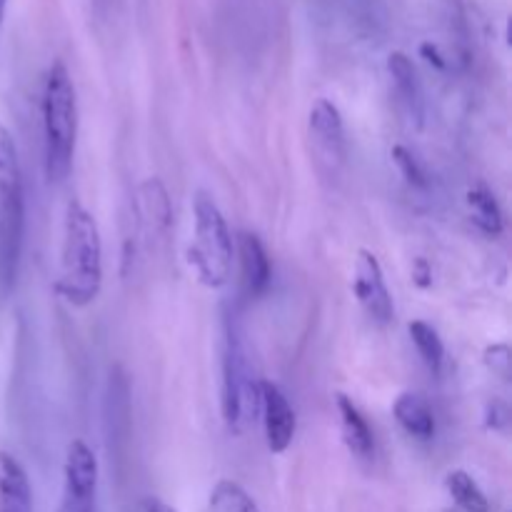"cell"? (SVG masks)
<instances>
[{
  "label": "cell",
  "instance_id": "obj_20",
  "mask_svg": "<svg viewBox=\"0 0 512 512\" xmlns=\"http://www.w3.org/2000/svg\"><path fill=\"white\" fill-rule=\"evenodd\" d=\"M393 163L398 165V170L400 173H403V178L408 180L410 185H413V188H428V173H425V168L423 165H420V160L415 158L413 153H410L408 148H405V145H395L393 148Z\"/></svg>",
  "mask_w": 512,
  "mask_h": 512
},
{
  "label": "cell",
  "instance_id": "obj_5",
  "mask_svg": "<svg viewBox=\"0 0 512 512\" xmlns=\"http://www.w3.org/2000/svg\"><path fill=\"white\" fill-rule=\"evenodd\" d=\"M193 243L188 260L205 288H223L233 275V238L218 203L208 193H195Z\"/></svg>",
  "mask_w": 512,
  "mask_h": 512
},
{
  "label": "cell",
  "instance_id": "obj_14",
  "mask_svg": "<svg viewBox=\"0 0 512 512\" xmlns=\"http://www.w3.org/2000/svg\"><path fill=\"white\" fill-rule=\"evenodd\" d=\"M338 415H340V428H343V440L348 445L350 453L360 460H370L375 453V438L370 430L368 420L363 418L358 405L348 398V395H338Z\"/></svg>",
  "mask_w": 512,
  "mask_h": 512
},
{
  "label": "cell",
  "instance_id": "obj_22",
  "mask_svg": "<svg viewBox=\"0 0 512 512\" xmlns=\"http://www.w3.org/2000/svg\"><path fill=\"white\" fill-rule=\"evenodd\" d=\"M420 55H423V58L428 60L430 65H435V68H438V70L448 68V60H445V55L440 53V48L435 43H423V45H420Z\"/></svg>",
  "mask_w": 512,
  "mask_h": 512
},
{
  "label": "cell",
  "instance_id": "obj_7",
  "mask_svg": "<svg viewBox=\"0 0 512 512\" xmlns=\"http://www.w3.org/2000/svg\"><path fill=\"white\" fill-rule=\"evenodd\" d=\"M353 293L358 298L360 308L368 313L370 320L385 325L393 320L395 305L390 298V290L385 285L383 268H380L378 258L370 250H360L355 258V278H353Z\"/></svg>",
  "mask_w": 512,
  "mask_h": 512
},
{
  "label": "cell",
  "instance_id": "obj_18",
  "mask_svg": "<svg viewBox=\"0 0 512 512\" xmlns=\"http://www.w3.org/2000/svg\"><path fill=\"white\" fill-rule=\"evenodd\" d=\"M408 333L410 338H413L418 355L423 358V363L428 365L430 373H440L445 360V345L443 340H440L438 330L430 323H425V320H413V323L408 325Z\"/></svg>",
  "mask_w": 512,
  "mask_h": 512
},
{
  "label": "cell",
  "instance_id": "obj_3",
  "mask_svg": "<svg viewBox=\"0 0 512 512\" xmlns=\"http://www.w3.org/2000/svg\"><path fill=\"white\" fill-rule=\"evenodd\" d=\"M238 313L225 315L223 340V418L230 433L240 435L260 410V380L255 378L245 330Z\"/></svg>",
  "mask_w": 512,
  "mask_h": 512
},
{
  "label": "cell",
  "instance_id": "obj_4",
  "mask_svg": "<svg viewBox=\"0 0 512 512\" xmlns=\"http://www.w3.org/2000/svg\"><path fill=\"white\" fill-rule=\"evenodd\" d=\"M25 200L18 150L10 130L0 123V298L13 290L23 250Z\"/></svg>",
  "mask_w": 512,
  "mask_h": 512
},
{
  "label": "cell",
  "instance_id": "obj_8",
  "mask_svg": "<svg viewBox=\"0 0 512 512\" xmlns=\"http://www.w3.org/2000/svg\"><path fill=\"white\" fill-rule=\"evenodd\" d=\"M260 413H263L268 450L273 455H283L293 443L298 420H295V410L290 408L288 395L273 380H260Z\"/></svg>",
  "mask_w": 512,
  "mask_h": 512
},
{
  "label": "cell",
  "instance_id": "obj_16",
  "mask_svg": "<svg viewBox=\"0 0 512 512\" xmlns=\"http://www.w3.org/2000/svg\"><path fill=\"white\" fill-rule=\"evenodd\" d=\"M468 210L470 220H473L485 235L498 238V235L503 233V210H500L498 200H495V195L490 193L485 185H475V188L468 190Z\"/></svg>",
  "mask_w": 512,
  "mask_h": 512
},
{
  "label": "cell",
  "instance_id": "obj_17",
  "mask_svg": "<svg viewBox=\"0 0 512 512\" xmlns=\"http://www.w3.org/2000/svg\"><path fill=\"white\" fill-rule=\"evenodd\" d=\"M445 488H448L450 498L455 500L458 508H463L465 512H490V503L485 498L483 488L475 483V478L465 470H453L445 478Z\"/></svg>",
  "mask_w": 512,
  "mask_h": 512
},
{
  "label": "cell",
  "instance_id": "obj_9",
  "mask_svg": "<svg viewBox=\"0 0 512 512\" xmlns=\"http://www.w3.org/2000/svg\"><path fill=\"white\" fill-rule=\"evenodd\" d=\"M308 123L318 158L330 168H338L345 158V125L338 105L328 98H318L310 108Z\"/></svg>",
  "mask_w": 512,
  "mask_h": 512
},
{
  "label": "cell",
  "instance_id": "obj_11",
  "mask_svg": "<svg viewBox=\"0 0 512 512\" xmlns=\"http://www.w3.org/2000/svg\"><path fill=\"white\" fill-rule=\"evenodd\" d=\"M388 73L393 78V88L395 95H398L400 108L405 110L410 123H415L420 128L425 120V100L413 60L405 53H400V50H395V53L388 55Z\"/></svg>",
  "mask_w": 512,
  "mask_h": 512
},
{
  "label": "cell",
  "instance_id": "obj_23",
  "mask_svg": "<svg viewBox=\"0 0 512 512\" xmlns=\"http://www.w3.org/2000/svg\"><path fill=\"white\" fill-rule=\"evenodd\" d=\"M413 280H415V285H420V288H430V283H433V270L428 268V263H425L423 258L415 260Z\"/></svg>",
  "mask_w": 512,
  "mask_h": 512
},
{
  "label": "cell",
  "instance_id": "obj_12",
  "mask_svg": "<svg viewBox=\"0 0 512 512\" xmlns=\"http://www.w3.org/2000/svg\"><path fill=\"white\" fill-rule=\"evenodd\" d=\"M240 268H243V283L250 298H260L270 285V255L265 250L263 240L255 233H240Z\"/></svg>",
  "mask_w": 512,
  "mask_h": 512
},
{
  "label": "cell",
  "instance_id": "obj_13",
  "mask_svg": "<svg viewBox=\"0 0 512 512\" xmlns=\"http://www.w3.org/2000/svg\"><path fill=\"white\" fill-rule=\"evenodd\" d=\"M0 512H33L28 473L10 453H0Z\"/></svg>",
  "mask_w": 512,
  "mask_h": 512
},
{
  "label": "cell",
  "instance_id": "obj_25",
  "mask_svg": "<svg viewBox=\"0 0 512 512\" xmlns=\"http://www.w3.org/2000/svg\"><path fill=\"white\" fill-rule=\"evenodd\" d=\"M5 5H8V0H0V25H3V18H5Z\"/></svg>",
  "mask_w": 512,
  "mask_h": 512
},
{
  "label": "cell",
  "instance_id": "obj_24",
  "mask_svg": "<svg viewBox=\"0 0 512 512\" xmlns=\"http://www.w3.org/2000/svg\"><path fill=\"white\" fill-rule=\"evenodd\" d=\"M135 512H175V510L170 508L168 503H163L160 498H143L138 503V508H135Z\"/></svg>",
  "mask_w": 512,
  "mask_h": 512
},
{
  "label": "cell",
  "instance_id": "obj_10",
  "mask_svg": "<svg viewBox=\"0 0 512 512\" xmlns=\"http://www.w3.org/2000/svg\"><path fill=\"white\" fill-rule=\"evenodd\" d=\"M173 213H170V200L165 193L163 183L158 178H150L140 185L138 200V228L145 233V240L150 245L163 240L168 235Z\"/></svg>",
  "mask_w": 512,
  "mask_h": 512
},
{
  "label": "cell",
  "instance_id": "obj_21",
  "mask_svg": "<svg viewBox=\"0 0 512 512\" xmlns=\"http://www.w3.org/2000/svg\"><path fill=\"white\" fill-rule=\"evenodd\" d=\"M488 365L500 373L505 378L508 375V365H510V350L508 345H495V348L488 350Z\"/></svg>",
  "mask_w": 512,
  "mask_h": 512
},
{
  "label": "cell",
  "instance_id": "obj_19",
  "mask_svg": "<svg viewBox=\"0 0 512 512\" xmlns=\"http://www.w3.org/2000/svg\"><path fill=\"white\" fill-rule=\"evenodd\" d=\"M210 512H260L258 503L245 493L243 485L233 480H220L210 493Z\"/></svg>",
  "mask_w": 512,
  "mask_h": 512
},
{
  "label": "cell",
  "instance_id": "obj_15",
  "mask_svg": "<svg viewBox=\"0 0 512 512\" xmlns=\"http://www.w3.org/2000/svg\"><path fill=\"white\" fill-rule=\"evenodd\" d=\"M393 415L400 428L415 440H430L435 435V415L420 395L403 393L393 405Z\"/></svg>",
  "mask_w": 512,
  "mask_h": 512
},
{
  "label": "cell",
  "instance_id": "obj_1",
  "mask_svg": "<svg viewBox=\"0 0 512 512\" xmlns=\"http://www.w3.org/2000/svg\"><path fill=\"white\" fill-rule=\"evenodd\" d=\"M103 288V243L90 210L80 200H70L63 220L60 278L55 290L75 308L93 303Z\"/></svg>",
  "mask_w": 512,
  "mask_h": 512
},
{
  "label": "cell",
  "instance_id": "obj_6",
  "mask_svg": "<svg viewBox=\"0 0 512 512\" xmlns=\"http://www.w3.org/2000/svg\"><path fill=\"white\" fill-rule=\"evenodd\" d=\"M60 512H98V458L83 440L65 450Z\"/></svg>",
  "mask_w": 512,
  "mask_h": 512
},
{
  "label": "cell",
  "instance_id": "obj_2",
  "mask_svg": "<svg viewBox=\"0 0 512 512\" xmlns=\"http://www.w3.org/2000/svg\"><path fill=\"white\" fill-rule=\"evenodd\" d=\"M78 138V100L75 85L63 60L48 68L43 85V143L45 175L50 183H63L73 168Z\"/></svg>",
  "mask_w": 512,
  "mask_h": 512
}]
</instances>
